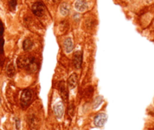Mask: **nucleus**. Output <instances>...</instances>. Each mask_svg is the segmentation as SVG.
<instances>
[{
    "label": "nucleus",
    "instance_id": "obj_16",
    "mask_svg": "<svg viewBox=\"0 0 154 130\" xmlns=\"http://www.w3.org/2000/svg\"><path fill=\"white\" fill-rule=\"evenodd\" d=\"M3 46H4L3 39H0V54L3 53Z\"/></svg>",
    "mask_w": 154,
    "mask_h": 130
},
{
    "label": "nucleus",
    "instance_id": "obj_6",
    "mask_svg": "<svg viewBox=\"0 0 154 130\" xmlns=\"http://www.w3.org/2000/svg\"><path fill=\"white\" fill-rule=\"evenodd\" d=\"M53 111H54L55 115L58 119H60L64 113V106L62 102H57L53 106Z\"/></svg>",
    "mask_w": 154,
    "mask_h": 130
},
{
    "label": "nucleus",
    "instance_id": "obj_4",
    "mask_svg": "<svg viewBox=\"0 0 154 130\" xmlns=\"http://www.w3.org/2000/svg\"><path fill=\"white\" fill-rule=\"evenodd\" d=\"M107 116L104 113H100L94 118V124L97 127H102L107 121Z\"/></svg>",
    "mask_w": 154,
    "mask_h": 130
},
{
    "label": "nucleus",
    "instance_id": "obj_5",
    "mask_svg": "<svg viewBox=\"0 0 154 130\" xmlns=\"http://www.w3.org/2000/svg\"><path fill=\"white\" fill-rule=\"evenodd\" d=\"M82 59L83 55L81 50L75 52L73 56V65L75 69H81V65H82Z\"/></svg>",
    "mask_w": 154,
    "mask_h": 130
},
{
    "label": "nucleus",
    "instance_id": "obj_7",
    "mask_svg": "<svg viewBox=\"0 0 154 130\" xmlns=\"http://www.w3.org/2000/svg\"><path fill=\"white\" fill-rule=\"evenodd\" d=\"M58 89H59V93H60L62 99H63L64 101H67L68 90H67V88H66V86H65V84L64 82L62 81L59 83V86H58Z\"/></svg>",
    "mask_w": 154,
    "mask_h": 130
},
{
    "label": "nucleus",
    "instance_id": "obj_17",
    "mask_svg": "<svg viewBox=\"0 0 154 130\" xmlns=\"http://www.w3.org/2000/svg\"><path fill=\"white\" fill-rule=\"evenodd\" d=\"M3 32H4L3 24H2V23L0 21V37L3 35Z\"/></svg>",
    "mask_w": 154,
    "mask_h": 130
},
{
    "label": "nucleus",
    "instance_id": "obj_15",
    "mask_svg": "<svg viewBox=\"0 0 154 130\" xmlns=\"http://www.w3.org/2000/svg\"><path fill=\"white\" fill-rule=\"evenodd\" d=\"M74 111H75V107L73 105H71L69 107V109H68V113H69V116H73Z\"/></svg>",
    "mask_w": 154,
    "mask_h": 130
},
{
    "label": "nucleus",
    "instance_id": "obj_8",
    "mask_svg": "<svg viewBox=\"0 0 154 130\" xmlns=\"http://www.w3.org/2000/svg\"><path fill=\"white\" fill-rule=\"evenodd\" d=\"M75 8L80 12L85 11L87 8V3L86 0H77L75 3Z\"/></svg>",
    "mask_w": 154,
    "mask_h": 130
},
{
    "label": "nucleus",
    "instance_id": "obj_1",
    "mask_svg": "<svg viewBox=\"0 0 154 130\" xmlns=\"http://www.w3.org/2000/svg\"><path fill=\"white\" fill-rule=\"evenodd\" d=\"M17 65L20 68H27L31 69L32 67H36L35 59L30 56H23L17 60Z\"/></svg>",
    "mask_w": 154,
    "mask_h": 130
},
{
    "label": "nucleus",
    "instance_id": "obj_19",
    "mask_svg": "<svg viewBox=\"0 0 154 130\" xmlns=\"http://www.w3.org/2000/svg\"><path fill=\"white\" fill-rule=\"evenodd\" d=\"M58 0H54V2H57Z\"/></svg>",
    "mask_w": 154,
    "mask_h": 130
},
{
    "label": "nucleus",
    "instance_id": "obj_13",
    "mask_svg": "<svg viewBox=\"0 0 154 130\" xmlns=\"http://www.w3.org/2000/svg\"><path fill=\"white\" fill-rule=\"evenodd\" d=\"M33 45V42L30 39V38H27L25 41H24L23 44V48L24 50H29L32 48Z\"/></svg>",
    "mask_w": 154,
    "mask_h": 130
},
{
    "label": "nucleus",
    "instance_id": "obj_9",
    "mask_svg": "<svg viewBox=\"0 0 154 130\" xmlns=\"http://www.w3.org/2000/svg\"><path fill=\"white\" fill-rule=\"evenodd\" d=\"M76 74H72L69 76V79H68V86L71 89H74L75 86H77V82H78V78H77Z\"/></svg>",
    "mask_w": 154,
    "mask_h": 130
},
{
    "label": "nucleus",
    "instance_id": "obj_18",
    "mask_svg": "<svg viewBox=\"0 0 154 130\" xmlns=\"http://www.w3.org/2000/svg\"><path fill=\"white\" fill-rule=\"evenodd\" d=\"M16 128H17V129H20V120H16Z\"/></svg>",
    "mask_w": 154,
    "mask_h": 130
},
{
    "label": "nucleus",
    "instance_id": "obj_14",
    "mask_svg": "<svg viewBox=\"0 0 154 130\" xmlns=\"http://www.w3.org/2000/svg\"><path fill=\"white\" fill-rule=\"evenodd\" d=\"M17 5V0H10L9 2V5H10V8H11L12 10L15 9L16 6Z\"/></svg>",
    "mask_w": 154,
    "mask_h": 130
},
{
    "label": "nucleus",
    "instance_id": "obj_3",
    "mask_svg": "<svg viewBox=\"0 0 154 130\" xmlns=\"http://www.w3.org/2000/svg\"><path fill=\"white\" fill-rule=\"evenodd\" d=\"M32 10L35 15H36L37 17H41L44 13V5L40 2H36L33 4Z\"/></svg>",
    "mask_w": 154,
    "mask_h": 130
},
{
    "label": "nucleus",
    "instance_id": "obj_2",
    "mask_svg": "<svg viewBox=\"0 0 154 130\" xmlns=\"http://www.w3.org/2000/svg\"><path fill=\"white\" fill-rule=\"evenodd\" d=\"M33 98V93L32 91L29 89H26L23 91L20 98V103L23 108H27L30 104Z\"/></svg>",
    "mask_w": 154,
    "mask_h": 130
},
{
    "label": "nucleus",
    "instance_id": "obj_10",
    "mask_svg": "<svg viewBox=\"0 0 154 130\" xmlns=\"http://www.w3.org/2000/svg\"><path fill=\"white\" fill-rule=\"evenodd\" d=\"M64 49L67 53H69L73 50V41L71 38H67L63 43Z\"/></svg>",
    "mask_w": 154,
    "mask_h": 130
},
{
    "label": "nucleus",
    "instance_id": "obj_11",
    "mask_svg": "<svg viewBox=\"0 0 154 130\" xmlns=\"http://www.w3.org/2000/svg\"><path fill=\"white\" fill-rule=\"evenodd\" d=\"M70 10V6L67 2H63L59 6V11L62 16H66L69 12Z\"/></svg>",
    "mask_w": 154,
    "mask_h": 130
},
{
    "label": "nucleus",
    "instance_id": "obj_12",
    "mask_svg": "<svg viewBox=\"0 0 154 130\" xmlns=\"http://www.w3.org/2000/svg\"><path fill=\"white\" fill-rule=\"evenodd\" d=\"M7 75L9 78L14 77V75H15V69H14V66L12 63H10L8 64V67H7Z\"/></svg>",
    "mask_w": 154,
    "mask_h": 130
}]
</instances>
